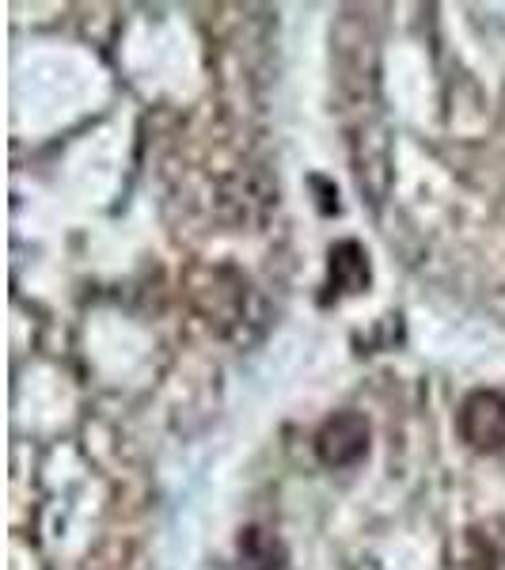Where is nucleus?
Returning <instances> with one entry per match:
<instances>
[{
    "label": "nucleus",
    "mask_w": 505,
    "mask_h": 570,
    "mask_svg": "<svg viewBox=\"0 0 505 570\" xmlns=\"http://www.w3.org/2000/svg\"><path fill=\"white\" fill-rule=\"evenodd\" d=\"M461 441L475 453H502L505 449V389L472 392L456 411Z\"/></svg>",
    "instance_id": "nucleus-1"
},
{
    "label": "nucleus",
    "mask_w": 505,
    "mask_h": 570,
    "mask_svg": "<svg viewBox=\"0 0 505 570\" xmlns=\"http://www.w3.org/2000/svg\"><path fill=\"white\" fill-rule=\"evenodd\" d=\"M316 456L324 468H354L369 456V422L357 411H338L316 430Z\"/></svg>",
    "instance_id": "nucleus-2"
},
{
    "label": "nucleus",
    "mask_w": 505,
    "mask_h": 570,
    "mask_svg": "<svg viewBox=\"0 0 505 570\" xmlns=\"http://www.w3.org/2000/svg\"><path fill=\"white\" fill-rule=\"evenodd\" d=\"M369 289V255L357 240H343L327 252V293L324 305L338 297H350V293Z\"/></svg>",
    "instance_id": "nucleus-3"
},
{
    "label": "nucleus",
    "mask_w": 505,
    "mask_h": 570,
    "mask_svg": "<svg viewBox=\"0 0 505 570\" xmlns=\"http://www.w3.org/2000/svg\"><path fill=\"white\" fill-rule=\"evenodd\" d=\"M240 559L247 570H281V548L270 532L247 529L240 537Z\"/></svg>",
    "instance_id": "nucleus-4"
}]
</instances>
